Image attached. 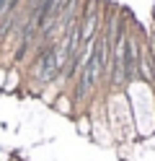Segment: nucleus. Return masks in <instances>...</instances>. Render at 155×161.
Listing matches in <instances>:
<instances>
[{
	"instance_id": "obj_1",
	"label": "nucleus",
	"mask_w": 155,
	"mask_h": 161,
	"mask_svg": "<svg viewBox=\"0 0 155 161\" xmlns=\"http://www.w3.org/2000/svg\"><path fill=\"white\" fill-rule=\"evenodd\" d=\"M36 78L44 80V83H49V80H54L57 73H59V65H57V52L54 49H44V52L39 55L36 60Z\"/></svg>"
},
{
	"instance_id": "obj_2",
	"label": "nucleus",
	"mask_w": 155,
	"mask_h": 161,
	"mask_svg": "<svg viewBox=\"0 0 155 161\" xmlns=\"http://www.w3.org/2000/svg\"><path fill=\"white\" fill-rule=\"evenodd\" d=\"M150 78L155 80V60H150Z\"/></svg>"
}]
</instances>
